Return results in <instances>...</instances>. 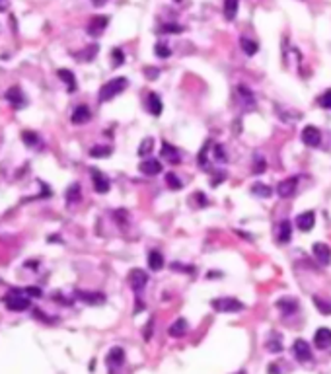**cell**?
I'll use <instances>...</instances> for the list:
<instances>
[{
  "mask_svg": "<svg viewBox=\"0 0 331 374\" xmlns=\"http://www.w3.org/2000/svg\"><path fill=\"white\" fill-rule=\"evenodd\" d=\"M127 86H129V80L125 76L111 78L109 82H105V84L101 86V90H99V101H109V99H113L115 96H119Z\"/></svg>",
  "mask_w": 331,
  "mask_h": 374,
  "instance_id": "cell-1",
  "label": "cell"
},
{
  "mask_svg": "<svg viewBox=\"0 0 331 374\" xmlns=\"http://www.w3.org/2000/svg\"><path fill=\"white\" fill-rule=\"evenodd\" d=\"M4 304L12 312H23L30 308V298L23 290H12L4 297Z\"/></svg>",
  "mask_w": 331,
  "mask_h": 374,
  "instance_id": "cell-2",
  "label": "cell"
},
{
  "mask_svg": "<svg viewBox=\"0 0 331 374\" xmlns=\"http://www.w3.org/2000/svg\"><path fill=\"white\" fill-rule=\"evenodd\" d=\"M210 306L216 310V312H222V314H234V312H240L243 310V304L240 300L232 297H220L210 300Z\"/></svg>",
  "mask_w": 331,
  "mask_h": 374,
  "instance_id": "cell-3",
  "label": "cell"
},
{
  "mask_svg": "<svg viewBox=\"0 0 331 374\" xmlns=\"http://www.w3.org/2000/svg\"><path fill=\"white\" fill-rule=\"evenodd\" d=\"M127 281H129V285H131L132 290H134V295L139 297V295L143 292V288L146 286V283H148V273L143 271V269H131Z\"/></svg>",
  "mask_w": 331,
  "mask_h": 374,
  "instance_id": "cell-4",
  "label": "cell"
},
{
  "mask_svg": "<svg viewBox=\"0 0 331 374\" xmlns=\"http://www.w3.org/2000/svg\"><path fill=\"white\" fill-rule=\"evenodd\" d=\"M300 139H302V143L306 144V146L318 148V146L321 144V132H320V129H318V127L308 125V127H304V129H302Z\"/></svg>",
  "mask_w": 331,
  "mask_h": 374,
  "instance_id": "cell-5",
  "label": "cell"
},
{
  "mask_svg": "<svg viewBox=\"0 0 331 374\" xmlns=\"http://www.w3.org/2000/svg\"><path fill=\"white\" fill-rule=\"evenodd\" d=\"M298 189V177L292 176V177H287V179H283L281 183H279V187H277V193L281 195L283 199H288L292 197L294 193H296Z\"/></svg>",
  "mask_w": 331,
  "mask_h": 374,
  "instance_id": "cell-6",
  "label": "cell"
},
{
  "mask_svg": "<svg viewBox=\"0 0 331 374\" xmlns=\"http://www.w3.org/2000/svg\"><path fill=\"white\" fill-rule=\"evenodd\" d=\"M292 353L296 357V361L300 363H308L312 359V349H310V343H306L304 339H296L292 345Z\"/></svg>",
  "mask_w": 331,
  "mask_h": 374,
  "instance_id": "cell-7",
  "label": "cell"
},
{
  "mask_svg": "<svg viewBox=\"0 0 331 374\" xmlns=\"http://www.w3.org/2000/svg\"><path fill=\"white\" fill-rule=\"evenodd\" d=\"M312 253H314V257L318 259V263L320 265H329L331 250L327 244H321V242L314 244V246H312Z\"/></svg>",
  "mask_w": 331,
  "mask_h": 374,
  "instance_id": "cell-8",
  "label": "cell"
},
{
  "mask_svg": "<svg viewBox=\"0 0 331 374\" xmlns=\"http://www.w3.org/2000/svg\"><path fill=\"white\" fill-rule=\"evenodd\" d=\"M314 224H316V212H314V210H306V212H302V215H298L296 217L298 230L310 232L314 228Z\"/></svg>",
  "mask_w": 331,
  "mask_h": 374,
  "instance_id": "cell-9",
  "label": "cell"
},
{
  "mask_svg": "<svg viewBox=\"0 0 331 374\" xmlns=\"http://www.w3.org/2000/svg\"><path fill=\"white\" fill-rule=\"evenodd\" d=\"M92 183H94V189H96L98 193H101V195H103V193H107V191H109V187H111L109 179L103 176L99 170H92Z\"/></svg>",
  "mask_w": 331,
  "mask_h": 374,
  "instance_id": "cell-10",
  "label": "cell"
},
{
  "mask_svg": "<svg viewBox=\"0 0 331 374\" xmlns=\"http://www.w3.org/2000/svg\"><path fill=\"white\" fill-rule=\"evenodd\" d=\"M314 345L318 349H327L331 347V330L329 328H320L314 333Z\"/></svg>",
  "mask_w": 331,
  "mask_h": 374,
  "instance_id": "cell-11",
  "label": "cell"
},
{
  "mask_svg": "<svg viewBox=\"0 0 331 374\" xmlns=\"http://www.w3.org/2000/svg\"><path fill=\"white\" fill-rule=\"evenodd\" d=\"M105 363H107V366H109L111 370H113V368H119V366L125 363V351H123L121 347H113V349L107 353Z\"/></svg>",
  "mask_w": 331,
  "mask_h": 374,
  "instance_id": "cell-12",
  "label": "cell"
},
{
  "mask_svg": "<svg viewBox=\"0 0 331 374\" xmlns=\"http://www.w3.org/2000/svg\"><path fill=\"white\" fill-rule=\"evenodd\" d=\"M76 298L78 300H82V302H86V304H92V306L103 304V302H105V295H103V292H86V290H78Z\"/></svg>",
  "mask_w": 331,
  "mask_h": 374,
  "instance_id": "cell-13",
  "label": "cell"
},
{
  "mask_svg": "<svg viewBox=\"0 0 331 374\" xmlns=\"http://www.w3.org/2000/svg\"><path fill=\"white\" fill-rule=\"evenodd\" d=\"M107 23H109L107 16H94L88 23V33L90 35H99V33L107 28Z\"/></svg>",
  "mask_w": 331,
  "mask_h": 374,
  "instance_id": "cell-14",
  "label": "cell"
},
{
  "mask_svg": "<svg viewBox=\"0 0 331 374\" xmlns=\"http://www.w3.org/2000/svg\"><path fill=\"white\" fill-rule=\"evenodd\" d=\"M139 172L144 176H158L162 172V162L160 160H144L139 166Z\"/></svg>",
  "mask_w": 331,
  "mask_h": 374,
  "instance_id": "cell-15",
  "label": "cell"
},
{
  "mask_svg": "<svg viewBox=\"0 0 331 374\" xmlns=\"http://www.w3.org/2000/svg\"><path fill=\"white\" fill-rule=\"evenodd\" d=\"M146 108H148V111L152 113V115H162V110H164V103H162V99H160V96L156 94V92H150L148 96H146Z\"/></svg>",
  "mask_w": 331,
  "mask_h": 374,
  "instance_id": "cell-16",
  "label": "cell"
},
{
  "mask_svg": "<svg viewBox=\"0 0 331 374\" xmlns=\"http://www.w3.org/2000/svg\"><path fill=\"white\" fill-rule=\"evenodd\" d=\"M6 99L10 101L16 110L23 108V103H25V96H23L22 90L18 88V86H12V88L6 90Z\"/></svg>",
  "mask_w": 331,
  "mask_h": 374,
  "instance_id": "cell-17",
  "label": "cell"
},
{
  "mask_svg": "<svg viewBox=\"0 0 331 374\" xmlns=\"http://www.w3.org/2000/svg\"><path fill=\"white\" fill-rule=\"evenodd\" d=\"M90 117H92V111H90L88 105H78L76 110L72 111V115H70V121L74 125H82V123H88Z\"/></svg>",
  "mask_w": 331,
  "mask_h": 374,
  "instance_id": "cell-18",
  "label": "cell"
},
{
  "mask_svg": "<svg viewBox=\"0 0 331 374\" xmlns=\"http://www.w3.org/2000/svg\"><path fill=\"white\" fill-rule=\"evenodd\" d=\"M277 308L281 310L285 316H292L298 310V302L294 298H279L277 300Z\"/></svg>",
  "mask_w": 331,
  "mask_h": 374,
  "instance_id": "cell-19",
  "label": "cell"
},
{
  "mask_svg": "<svg viewBox=\"0 0 331 374\" xmlns=\"http://www.w3.org/2000/svg\"><path fill=\"white\" fill-rule=\"evenodd\" d=\"M162 156H164V160L168 162H172V164H179L181 162V158H179V150H177L176 146H172L170 143H162Z\"/></svg>",
  "mask_w": 331,
  "mask_h": 374,
  "instance_id": "cell-20",
  "label": "cell"
},
{
  "mask_svg": "<svg viewBox=\"0 0 331 374\" xmlns=\"http://www.w3.org/2000/svg\"><path fill=\"white\" fill-rule=\"evenodd\" d=\"M187 322H185V319L183 318H179V319H176V322H174V324H172V326H170V330H168V333H170V335H172V337H183V335H185V333H187Z\"/></svg>",
  "mask_w": 331,
  "mask_h": 374,
  "instance_id": "cell-21",
  "label": "cell"
},
{
  "mask_svg": "<svg viewBox=\"0 0 331 374\" xmlns=\"http://www.w3.org/2000/svg\"><path fill=\"white\" fill-rule=\"evenodd\" d=\"M148 267L152 271H160L164 267V255L158 252V250H152V252L148 253Z\"/></svg>",
  "mask_w": 331,
  "mask_h": 374,
  "instance_id": "cell-22",
  "label": "cell"
},
{
  "mask_svg": "<svg viewBox=\"0 0 331 374\" xmlns=\"http://www.w3.org/2000/svg\"><path fill=\"white\" fill-rule=\"evenodd\" d=\"M265 347H267V351H271V353L283 351V337L273 331V333H271V337H269L267 343H265Z\"/></svg>",
  "mask_w": 331,
  "mask_h": 374,
  "instance_id": "cell-23",
  "label": "cell"
},
{
  "mask_svg": "<svg viewBox=\"0 0 331 374\" xmlns=\"http://www.w3.org/2000/svg\"><path fill=\"white\" fill-rule=\"evenodd\" d=\"M238 6H240V0H224V18L232 22L238 14Z\"/></svg>",
  "mask_w": 331,
  "mask_h": 374,
  "instance_id": "cell-24",
  "label": "cell"
},
{
  "mask_svg": "<svg viewBox=\"0 0 331 374\" xmlns=\"http://www.w3.org/2000/svg\"><path fill=\"white\" fill-rule=\"evenodd\" d=\"M292 238V226L288 220H283L281 226H279V242L281 244H288Z\"/></svg>",
  "mask_w": 331,
  "mask_h": 374,
  "instance_id": "cell-25",
  "label": "cell"
},
{
  "mask_svg": "<svg viewBox=\"0 0 331 374\" xmlns=\"http://www.w3.org/2000/svg\"><path fill=\"white\" fill-rule=\"evenodd\" d=\"M57 74H59V78H61V80L65 82L66 86H68V92H74V90H76V80H74V74H72L70 70H66V68H61V70H59Z\"/></svg>",
  "mask_w": 331,
  "mask_h": 374,
  "instance_id": "cell-26",
  "label": "cell"
},
{
  "mask_svg": "<svg viewBox=\"0 0 331 374\" xmlns=\"http://www.w3.org/2000/svg\"><path fill=\"white\" fill-rule=\"evenodd\" d=\"M240 47H242V51L247 57H254L255 53L259 51L257 43H255V41H252V39H247V37H242V39H240Z\"/></svg>",
  "mask_w": 331,
  "mask_h": 374,
  "instance_id": "cell-27",
  "label": "cell"
},
{
  "mask_svg": "<svg viewBox=\"0 0 331 374\" xmlns=\"http://www.w3.org/2000/svg\"><path fill=\"white\" fill-rule=\"evenodd\" d=\"M238 96H240V99L243 101V105H245V108H254L255 105L254 94L245 88V86H238Z\"/></svg>",
  "mask_w": 331,
  "mask_h": 374,
  "instance_id": "cell-28",
  "label": "cell"
},
{
  "mask_svg": "<svg viewBox=\"0 0 331 374\" xmlns=\"http://www.w3.org/2000/svg\"><path fill=\"white\" fill-rule=\"evenodd\" d=\"M80 197H82V191H80V185L78 183H74V185H70L68 189H66V203H78L80 201Z\"/></svg>",
  "mask_w": 331,
  "mask_h": 374,
  "instance_id": "cell-29",
  "label": "cell"
},
{
  "mask_svg": "<svg viewBox=\"0 0 331 374\" xmlns=\"http://www.w3.org/2000/svg\"><path fill=\"white\" fill-rule=\"evenodd\" d=\"M111 154V146H101V144H98V146H94L92 150H90V156H94V158H105V156Z\"/></svg>",
  "mask_w": 331,
  "mask_h": 374,
  "instance_id": "cell-30",
  "label": "cell"
},
{
  "mask_svg": "<svg viewBox=\"0 0 331 374\" xmlns=\"http://www.w3.org/2000/svg\"><path fill=\"white\" fill-rule=\"evenodd\" d=\"M152 148H154V141H152V139H144L143 143H141V146H139V156H141V158H143V156H148L152 152Z\"/></svg>",
  "mask_w": 331,
  "mask_h": 374,
  "instance_id": "cell-31",
  "label": "cell"
},
{
  "mask_svg": "<svg viewBox=\"0 0 331 374\" xmlns=\"http://www.w3.org/2000/svg\"><path fill=\"white\" fill-rule=\"evenodd\" d=\"M166 183L170 185V189H176V191H179L181 187H183V183L179 181V177L174 174V172H170V174H166Z\"/></svg>",
  "mask_w": 331,
  "mask_h": 374,
  "instance_id": "cell-32",
  "label": "cell"
},
{
  "mask_svg": "<svg viewBox=\"0 0 331 374\" xmlns=\"http://www.w3.org/2000/svg\"><path fill=\"white\" fill-rule=\"evenodd\" d=\"M252 191H254L255 195H259V197H269L273 193L271 187L265 185V183H255V185H252Z\"/></svg>",
  "mask_w": 331,
  "mask_h": 374,
  "instance_id": "cell-33",
  "label": "cell"
},
{
  "mask_svg": "<svg viewBox=\"0 0 331 374\" xmlns=\"http://www.w3.org/2000/svg\"><path fill=\"white\" fill-rule=\"evenodd\" d=\"M160 33H183V25H179V23H164V25H160Z\"/></svg>",
  "mask_w": 331,
  "mask_h": 374,
  "instance_id": "cell-34",
  "label": "cell"
},
{
  "mask_svg": "<svg viewBox=\"0 0 331 374\" xmlns=\"http://www.w3.org/2000/svg\"><path fill=\"white\" fill-rule=\"evenodd\" d=\"M312 300H314V304L318 306V310H320L321 314H325V316H327V314H331V304H329V302L321 300L320 297H312Z\"/></svg>",
  "mask_w": 331,
  "mask_h": 374,
  "instance_id": "cell-35",
  "label": "cell"
},
{
  "mask_svg": "<svg viewBox=\"0 0 331 374\" xmlns=\"http://www.w3.org/2000/svg\"><path fill=\"white\" fill-rule=\"evenodd\" d=\"M22 139H23V143L30 144V146H37V144H39V137H37L35 132H32V131L22 132Z\"/></svg>",
  "mask_w": 331,
  "mask_h": 374,
  "instance_id": "cell-36",
  "label": "cell"
},
{
  "mask_svg": "<svg viewBox=\"0 0 331 374\" xmlns=\"http://www.w3.org/2000/svg\"><path fill=\"white\" fill-rule=\"evenodd\" d=\"M154 53H156V57H162V59H168V57L172 55V49H170V47H168V45L166 43H158L154 47Z\"/></svg>",
  "mask_w": 331,
  "mask_h": 374,
  "instance_id": "cell-37",
  "label": "cell"
},
{
  "mask_svg": "<svg viewBox=\"0 0 331 374\" xmlns=\"http://www.w3.org/2000/svg\"><path fill=\"white\" fill-rule=\"evenodd\" d=\"M318 103H320L323 110H331V90H325V92L321 94L320 99H318Z\"/></svg>",
  "mask_w": 331,
  "mask_h": 374,
  "instance_id": "cell-38",
  "label": "cell"
},
{
  "mask_svg": "<svg viewBox=\"0 0 331 374\" xmlns=\"http://www.w3.org/2000/svg\"><path fill=\"white\" fill-rule=\"evenodd\" d=\"M254 162H255V166H254V174H263L265 168H267V164H265V160H263V156H261V154H255Z\"/></svg>",
  "mask_w": 331,
  "mask_h": 374,
  "instance_id": "cell-39",
  "label": "cell"
},
{
  "mask_svg": "<svg viewBox=\"0 0 331 374\" xmlns=\"http://www.w3.org/2000/svg\"><path fill=\"white\" fill-rule=\"evenodd\" d=\"M111 57H113V66H121L123 61H125V57H123V51H121V49H113Z\"/></svg>",
  "mask_w": 331,
  "mask_h": 374,
  "instance_id": "cell-40",
  "label": "cell"
},
{
  "mask_svg": "<svg viewBox=\"0 0 331 374\" xmlns=\"http://www.w3.org/2000/svg\"><path fill=\"white\" fill-rule=\"evenodd\" d=\"M96 53H98V45H90V49H86L82 55H78V57H82V59H86V61H92V59L96 57Z\"/></svg>",
  "mask_w": 331,
  "mask_h": 374,
  "instance_id": "cell-41",
  "label": "cell"
},
{
  "mask_svg": "<svg viewBox=\"0 0 331 374\" xmlns=\"http://www.w3.org/2000/svg\"><path fill=\"white\" fill-rule=\"evenodd\" d=\"M214 160L226 162V154H224V148H222L220 144H214Z\"/></svg>",
  "mask_w": 331,
  "mask_h": 374,
  "instance_id": "cell-42",
  "label": "cell"
},
{
  "mask_svg": "<svg viewBox=\"0 0 331 374\" xmlns=\"http://www.w3.org/2000/svg\"><path fill=\"white\" fill-rule=\"evenodd\" d=\"M23 292H25V295H30V297H33V298H39L41 295H43V292H41V288H35V286H27V288H23Z\"/></svg>",
  "mask_w": 331,
  "mask_h": 374,
  "instance_id": "cell-43",
  "label": "cell"
},
{
  "mask_svg": "<svg viewBox=\"0 0 331 374\" xmlns=\"http://www.w3.org/2000/svg\"><path fill=\"white\" fill-rule=\"evenodd\" d=\"M172 269L174 271H183V273H193L195 267H185L183 263H172Z\"/></svg>",
  "mask_w": 331,
  "mask_h": 374,
  "instance_id": "cell-44",
  "label": "cell"
},
{
  "mask_svg": "<svg viewBox=\"0 0 331 374\" xmlns=\"http://www.w3.org/2000/svg\"><path fill=\"white\" fill-rule=\"evenodd\" d=\"M144 72H146V76L150 78V80H156L158 74H160V70H158V68H144Z\"/></svg>",
  "mask_w": 331,
  "mask_h": 374,
  "instance_id": "cell-45",
  "label": "cell"
},
{
  "mask_svg": "<svg viewBox=\"0 0 331 374\" xmlns=\"http://www.w3.org/2000/svg\"><path fill=\"white\" fill-rule=\"evenodd\" d=\"M193 199H197L199 203V207H207V197H205V195H203V193H195V195H193Z\"/></svg>",
  "mask_w": 331,
  "mask_h": 374,
  "instance_id": "cell-46",
  "label": "cell"
},
{
  "mask_svg": "<svg viewBox=\"0 0 331 374\" xmlns=\"http://www.w3.org/2000/svg\"><path fill=\"white\" fill-rule=\"evenodd\" d=\"M150 333H152V319L148 322V326H146V333H144V339H150Z\"/></svg>",
  "mask_w": 331,
  "mask_h": 374,
  "instance_id": "cell-47",
  "label": "cell"
},
{
  "mask_svg": "<svg viewBox=\"0 0 331 374\" xmlns=\"http://www.w3.org/2000/svg\"><path fill=\"white\" fill-rule=\"evenodd\" d=\"M8 8V0H0V12H4Z\"/></svg>",
  "mask_w": 331,
  "mask_h": 374,
  "instance_id": "cell-48",
  "label": "cell"
},
{
  "mask_svg": "<svg viewBox=\"0 0 331 374\" xmlns=\"http://www.w3.org/2000/svg\"><path fill=\"white\" fill-rule=\"evenodd\" d=\"M92 2H94V6H103L107 0H92Z\"/></svg>",
  "mask_w": 331,
  "mask_h": 374,
  "instance_id": "cell-49",
  "label": "cell"
},
{
  "mask_svg": "<svg viewBox=\"0 0 331 374\" xmlns=\"http://www.w3.org/2000/svg\"><path fill=\"white\" fill-rule=\"evenodd\" d=\"M176 2H181V0H176Z\"/></svg>",
  "mask_w": 331,
  "mask_h": 374,
  "instance_id": "cell-50",
  "label": "cell"
},
{
  "mask_svg": "<svg viewBox=\"0 0 331 374\" xmlns=\"http://www.w3.org/2000/svg\"><path fill=\"white\" fill-rule=\"evenodd\" d=\"M238 374H243V372H238Z\"/></svg>",
  "mask_w": 331,
  "mask_h": 374,
  "instance_id": "cell-51",
  "label": "cell"
}]
</instances>
